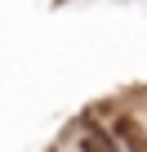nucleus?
Returning a JSON list of instances; mask_svg holds the SVG:
<instances>
[{"label": "nucleus", "instance_id": "1", "mask_svg": "<svg viewBox=\"0 0 147 152\" xmlns=\"http://www.w3.org/2000/svg\"><path fill=\"white\" fill-rule=\"evenodd\" d=\"M116 139H120L129 152H147V134H143V125H138L134 116H120V121H116Z\"/></svg>", "mask_w": 147, "mask_h": 152}, {"label": "nucleus", "instance_id": "2", "mask_svg": "<svg viewBox=\"0 0 147 152\" xmlns=\"http://www.w3.org/2000/svg\"><path fill=\"white\" fill-rule=\"evenodd\" d=\"M80 152H116V143H112V134H103L98 125H89L80 134Z\"/></svg>", "mask_w": 147, "mask_h": 152}]
</instances>
